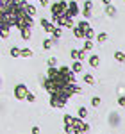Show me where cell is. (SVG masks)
<instances>
[{"label": "cell", "mask_w": 125, "mask_h": 134, "mask_svg": "<svg viewBox=\"0 0 125 134\" xmlns=\"http://www.w3.org/2000/svg\"><path fill=\"white\" fill-rule=\"evenodd\" d=\"M31 25H32V16H29L27 13L18 16V20H16V27L18 29H25V27H31Z\"/></svg>", "instance_id": "6da1fadb"}, {"label": "cell", "mask_w": 125, "mask_h": 134, "mask_svg": "<svg viewBox=\"0 0 125 134\" xmlns=\"http://www.w3.org/2000/svg\"><path fill=\"white\" fill-rule=\"evenodd\" d=\"M62 14H66V16H70V18H75V16L79 14V4H77L75 0H70V2H68V7H66V11H64Z\"/></svg>", "instance_id": "7a4b0ae2"}, {"label": "cell", "mask_w": 125, "mask_h": 134, "mask_svg": "<svg viewBox=\"0 0 125 134\" xmlns=\"http://www.w3.org/2000/svg\"><path fill=\"white\" fill-rule=\"evenodd\" d=\"M43 88L50 93V95H54V93L59 91V86H57V82H55V81H52V79H48V77L43 81Z\"/></svg>", "instance_id": "3957f363"}, {"label": "cell", "mask_w": 125, "mask_h": 134, "mask_svg": "<svg viewBox=\"0 0 125 134\" xmlns=\"http://www.w3.org/2000/svg\"><path fill=\"white\" fill-rule=\"evenodd\" d=\"M66 7H68V2L66 0H61V2H55L52 7H50V11H52V14H62L66 11Z\"/></svg>", "instance_id": "277c9868"}, {"label": "cell", "mask_w": 125, "mask_h": 134, "mask_svg": "<svg viewBox=\"0 0 125 134\" xmlns=\"http://www.w3.org/2000/svg\"><path fill=\"white\" fill-rule=\"evenodd\" d=\"M29 93V90H27V86L25 84H16L14 86V97L18 98V100H25V95Z\"/></svg>", "instance_id": "5b68a950"}, {"label": "cell", "mask_w": 125, "mask_h": 134, "mask_svg": "<svg viewBox=\"0 0 125 134\" xmlns=\"http://www.w3.org/2000/svg\"><path fill=\"white\" fill-rule=\"evenodd\" d=\"M59 73H61L68 82H75V73L72 72V68H68V66H61V68H59Z\"/></svg>", "instance_id": "8992f818"}, {"label": "cell", "mask_w": 125, "mask_h": 134, "mask_svg": "<svg viewBox=\"0 0 125 134\" xmlns=\"http://www.w3.org/2000/svg\"><path fill=\"white\" fill-rule=\"evenodd\" d=\"M91 7H93V2H91V0H86V2H84V9H82L84 18H89V16H91Z\"/></svg>", "instance_id": "52a82bcc"}, {"label": "cell", "mask_w": 125, "mask_h": 134, "mask_svg": "<svg viewBox=\"0 0 125 134\" xmlns=\"http://www.w3.org/2000/svg\"><path fill=\"white\" fill-rule=\"evenodd\" d=\"M9 34H11V27H9V25H5V23H4V25H0V36H2L4 40H5V38H9Z\"/></svg>", "instance_id": "ba28073f"}, {"label": "cell", "mask_w": 125, "mask_h": 134, "mask_svg": "<svg viewBox=\"0 0 125 134\" xmlns=\"http://www.w3.org/2000/svg\"><path fill=\"white\" fill-rule=\"evenodd\" d=\"M20 34L21 38L27 41V40H31V27H25V29H20Z\"/></svg>", "instance_id": "9c48e42d"}, {"label": "cell", "mask_w": 125, "mask_h": 134, "mask_svg": "<svg viewBox=\"0 0 125 134\" xmlns=\"http://www.w3.org/2000/svg\"><path fill=\"white\" fill-rule=\"evenodd\" d=\"M61 36H62V29H57V27H55V29L52 31V41L55 43L59 38H61Z\"/></svg>", "instance_id": "30bf717a"}, {"label": "cell", "mask_w": 125, "mask_h": 134, "mask_svg": "<svg viewBox=\"0 0 125 134\" xmlns=\"http://www.w3.org/2000/svg\"><path fill=\"white\" fill-rule=\"evenodd\" d=\"M89 64H91L93 68H96V66L100 64V57H98V55H89Z\"/></svg>", "instance_id": "8fae6325"}, {"label": "cell", "mask_w": 125, "mask_h": 134, "mask_svg": "<svg viewBox=\"0 0 125 134\" xmlns=\"http://www.w3.org/2000/svg\"><path fill=\"white\" fill-rule=\"evenodd\" d=\"M105 14L115 16V14H116V7H115V5H111V4H107V5H105Z\"/></svg>", "instance_id": "7c38bea8"}, {"label": "cell", "mask_w": 125, "mask_h": 134, "mask_svg": "<svg viewBox=\"0 0 125 134\" xmlns=\"http://www.w3.org/2000/svg\"><path fill=\"white\" fill-rule=\"evenodd\" d=\"M72 29H73V34H75V38H79V40H82V38H84V31H81L77 25H73Z\"/></svg>", "instance_id": "4fadbf2b"}, {"label": "cell", "mask_w": 125, "mask_h": 134, "mask_svg": "<svg viewBox=\"0 0 125 134\" xmlns=\"http://www.w3.org/2000/svg\"><path fill=\"white\" fill-rule=\"evenodd\" d=\"M72 72L73 73H75V72H84V70H82V63L75 61V63H73V66H72Z\"/></svg>", "instance_id": "5bb4252c"}, {"label": "cell", "mask_w": 125, "mask_h": 134, "mask_svg": "<svg viewBox=\"0 0 125 134\" xmlns=\"http://www.w3.org/2000/svg\"><path fill=\"white\" fill-rule=\"evenodd\" d=\"M93 36H95V32H93L91 27H88V29L84 31V38H86V40H93Z\"/></svg>", "instance_id": "9a60e30c"}, {"label": "cell", "mask_w": 125, "mask_h": 134, "mask_svg": "<svg viewBox=\"0 0 125 134\" xmlns=\"http://www.w3.org/2000/svg\"><path fill=\"white\" fill-rule=\"evenodd\" d=\"M115 59L118 63H125V54L123 52H115Z\"/></svg>", "instance_id": "2e32d148"}, {"label": "cell", "mask_w": 125, "mask_h": 134, "mask_svg": "<svg viewBox=\"0 0 125 134\" xmlns=\"http://www.w3.org/2000/svg\"><path fill=\"white\" fill-rule=\"evenodd\" d=\"M52 47H54V41H52V38H50V40H45V41H43V48H45V50H50Z\"/></svg>", "instance_id": "e0dca14e"}, {"label": "cell", "mask_w": 125, "mask_h": 134, "mask_svg": "<svg viewBox=\"0 0 125 134\" xmlns=\"http://www.w3.org/2000/svg\"><path fill=\"white\" fill-rule=\"evenodd\" d=\"M25 11H27V14H29V16L36 14V7H34V5H31V4H27V5H25Z\"/></svg>", "instance_id": "ac0fdd59"}, {"label": "cell", "mask_w": 125, "mask_h": 134, "mask_svg": "<svg viewBox=\"0 0 125 134\" xmlns=\"http://www.w3.org/2000/svg\"><path fill=\"white\" fill-rule=\"evenodd\" d=\"M31 55H32L31 48H23V50H20V57H31Z\"/></svg>", "instance_id": "d6986e66"}, {"label": "cell", "mask_w": 125, "mask_h": 134, "mask_svg": "<svg viewBox=\"0 0 125 134\" xmlns=\"http://www.w3.org/2000/svg\"><path fill=\"white\" fill-rule=\"evenodd\" d=\"M84 82H88V84H91V86H93V84H95L93 75H91V73H86V75H84Z\"/></svg>", "instance_id": "ffe728a7"}, {"label": "cell", "mask_w": 125, "mask_h": 134, "mask_svg": "<svg viewBox=\"0 0 125 134\" xmlns=\"http://www.w3.org/2000/svg\"><path fill=\"white\" fill-rule=\"evenodd\" d=\"M86 116H88V109H86V107H79V118L84 120Z\"/></svg>", "instance_id": "44dd1931"}, {"label": "cell", "mask_w": 125, "mask_h": 134, "mask_svg": "<svg viewBox=\"0 0 125 134\" xmlns=\"http://www.w3.org/2000/svg\"><path fill=\"white\" fill-rule=\"evenodd\" d=\"M96 41H98V43H104V41H107V34H105V32H100V34L96 36Z\"/></svg>", "instance_id": "7402d4cb"}, {"label": "cell", "mask_w": 125, "mask_h": 134, "mask_svg": "<svg viewBox=\"0 0 125 134\" xmlns=\"http://www.w3.org/2000/svg\"><path fill=\"white\" fill-rule=\"evenodd\" d=\"M11 57H20V48L18 47H13L11 48Z\"/></svg>", "instance_id": "603a6c76"}, {"label": "cell", "mask_w": 125, "mask_h": 134, "mask_svg": "<svg viewBox=\"0 0 125 134\" xmlns=\"http://www.w3.org/2000/svg\"><path fill=\"white\" fill-rule=\"evenodd\" d=\"M77 27H79V29H81V31H86V29H88V27H89V23H88V21L84 20V21H79V23H77Z\"/></svg>", "instance_id": "cb8c5ba5"}, {"label": "cell", "mask_w": 125, "mask_h": 134, "mask_svg": "<svg viewBox=\"0 0 125 134\" xmlns=\"http://www.w3.org/2000/svg\"><path fill=\"white\" fill-rule=\"evenodd\" d=\"M43 27H45V31H47V32H50V34H52V31L55 29V27H54V23H50V21H47V23H45Z\"/></svg>", "instance_id": "d4e9b609"}, {"label": "cell", "mask_w": 125, "mask_h": 134, "mask_svg": "<svg viewBox=\"0 0 125 134\" xmlns=\"http://www.w3.org/2000/svg\"><path fill=\"white\" fill-rule=\"evenodd\" d=\"M64 125H72L73 124V116H70V114H64Z\"/></svg>", "instance_id": "484cf974"}, {"label": "cell", "mask_w": 125, "mask_h": 134, "mask_svg": "<svg viewBox=\"0 0 125 134\" xmlns=\"http://www.w3.org/2000/svg\"><path fill=\"white\" fill-rule=\"evenodd\" d=\"M93 48V41L91 40H86V43H84V50L88 52V50H91Z\"/></svg>", "instance_id": "4316f807"}, {"label": "cell", "mask_w": 125, "mask_h": 134, "mask_svg": "<svg viewBox=\"0 0 125 134\" xmlns=\"http://www.w3.org/2000/svg\"><path fill=\"white\" fill-rule=\"evenodd\" d=\"M91 105H93V107H98V105H100V98H98V97H93V98H91Z\"/></svg>", "instance_id": "83f0119b"}, {"label": "cell", "mask_w": 125, "mask_h": 134, "mask_svg": "<svg viewBox=\"0 0 125 134\" xmlns=\"http://www.w3.org/2000/svg\"><path fill=\"white\" fill-rule=\"evenodd\" d=\"M25 100H27V102H34V100H36V97H34V95L29 91L27 95H25Z\"/></svg>", "instance_id": "f1b7e54d"}, {"label": "cell", "mask_w": 125, "mask_h": 134, "mask_svg": "<svg viewBox=\"0 0 125 134\" xmlns=\"http://www.w3.org/2000/svg\"><path fill=\"white\" fill-rule=\"evenodd\" d=\"M70 55H72V59L79 61V50H72V52H70Z\"/></svg>", "instance_id": "f546056e"}, {"label": "cell", "mask_w": 125, "mask_h": 134, "mask_svg": "<svg viewBox=\"0 0 125 134\" xmlns=\"http://www.w3.org/2000/svg\"><path fill=\"white\" fill-rule=\"evenodd\" d=\"M84 59H86V50H79V61H84Z\"/></svg>", "instance_id": "4dcf8cb0"}, {"label": "cell", "mask_w": 125, "mask_h": 134, "mask_svg": "<svg viewBox=\"0 0 125 134\" xmlns=\"http://www.w3.org/2000/svg\"><path fill=\"white\" fill-rule=\"evenodd\" d=\"M64 132L66 134H73V127L72 125H64Z\"/></svg>", "instance_id": "1f68e13d"}, {"label": "cell", "mask_w": 125, "mask_h": 134, "mask_svg": "<svg viewBox=\"0 0 125 134\" xmlns=\"http://www.w3.org/2000/svg\"><path fill=\"white\" fill-rule=\"evenodd\" d=\"M88 131H89V125H88V124H82V125H81V132H88Z\"/></svg>", "instance_id": "d6a6232c"}, {"label": "cell", "mask_w": 125, "mask_h": 134, "mask_svg": "<svg viewBox=\"0 0 125 134\" xmlns=\"http://www.w3.org/2000/svg\"><path fill=\"white\" fill-rule=\"evenodd\" d=\"M55 63H57V59L55 57H50L48 59V66H55Z\"/></svg>", "instance_id": "836d02e7"}, {"label": "cell", "mask_w": 125, "mask_h": 134, "mask_svg": "<svg viewBox=\"0 0 125 134\" xmlns=\"http://www.w3.org/2000/svg\"><path fill=\"white\" fill-rule=\"evenodd\" d=\"M118 105H122V107L125 105V97H120V98H118Z\"/></svg>", "instance_id": "e575fe53"}, {"label": "cell", "mask_w": 125, "mask_h": 134, "mask_svg": "<svg viewBox=\"0 0 125 134\" xmlns=\"http://www.w3.org/2000/svg\"><path fill=\"white\" fill-rule=\"evenodd\" d=\"M32 134H39V127H38V125L32 127Z\"/></svg>", "instance_id": "d590c367"}, {"label": "cell", "mask_w": 125, "mask_h": 134, "mask_svg": "<svg viewBox=\"0 0 125 134\" xmlns=\"http://www.w3.org/2000/svg\"><path fill=\"white\" fill-rule=\"evenodd\" d=\"M39 4H41L43 7H47V5H48V0H39Z\"/></svg>", "instance_id": "8d00e7d4"}, {"label": "cell", "mask_w": 125, "mask_h": 134, "mask_svg": "<svg viewBox=\"0 0 125 134\" xmlns=\"http://www.w3.org/2000/svg\"><path fill=\"white\" fill-rule=\"evenodd\" d=\"M102 2H104L105 5H107V4H111V0H102Z\"/></svg>", "instance_id": "74e56055"}, {"label": "cell", "mask_w": 125, "mask_h": 134, "mask_svg": "<svg viewBox=\"0 0 125 134\" xmlns=\"http://www.w3.org/2000/svg\"><path fill=\"white\" fill-rule=\"evenodd\" d=\"M0 84H2V79H0Z\"/></svg>", "instance_id": "f35d334b"}]
</instances>
